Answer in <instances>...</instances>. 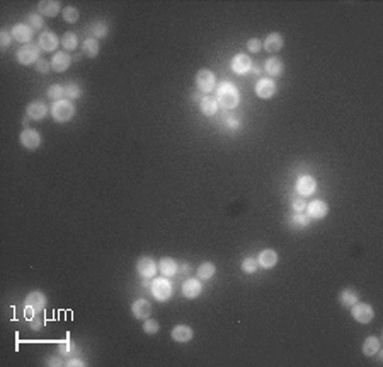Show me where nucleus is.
I'll return each mask as SVG.
<instances>
[{
  "instance_id": "1",
  "label": "nucleus",
  "mask_w": 383,
  "mask_h": 367,
  "mask_svg": "<svg viewBox=\"0 0 383 367\" xmlns=\"http://www.w3.org/2000/svg\"><path fill=\"white\" fill-rule=\"evenodd\" d=\"M240 103V94L232 82H222L218 85V104L223 109H235Z\"/></svg>"
},
{
  "instance_id": "2",
  "label": "nucleus",
  "mask_w": 383,
  "mask_h": 367,
  "mask_svg": "<svg viewBox=\"0 0 383 367\" xmlns=\"http://www.w3.org/2000/svg\"><path fill=\"white\" fill-rule=\"evenodd\" d=\"M51 116L56 123H66L75 116V106L70 99H60L51 106Z\"/></svg>"
},
{
  "instance_id": "3",
  "label": "nucleus",
  "mask_w": 383,
  "mask_h": 367,
  "mask_svg": "<svg viewBox=\"0 0 383 367\" xmlns=\"http://www.w3.org/2000/svg\"><path fill=\"white\" fill-rule=\"evenodd\" d=\"M150 290H152L153 297H155L159 302L169 301L170 295H172V285H170L169 280H165V277H160V279L153 280Z\"/></svg>"
},
{
  "instance_id": "4",
  "label": "nucleus",
  "mask_w": 383,
  "mask_h": 367,
  "mask_svg": "<svg viewBox=\"0 0 383 367\" xmlns=\"http://www.w3.org/2000/svg\"><path fill=\"white\" fill-rule=\"evenodd\" d=\"M40 60V46L34 43H27L17 51V62L21 65H31Z\"/></svg>"
},
{
  "instance_id": "5",
  "label": "nucleus",
  "mask_w": 383,
  "mask_h": 367,
  "mask_svg": "<svg viewBox=\"0 0 383 367\" xmlns=\"http://www.w3.org/2000/svg\"><path fill=\"white\" fill-rule=\"evenodd\" d=\"M351 316L356 319L358 323H361V325H368V323L373 321V318H375V311H373L370 304L358 301L351 308Z\"/></svg>"
},
{
  "instance_id": "6",
  "label": "nucleus",
  "mask_w": 383,
  "mask_h": 367,
  "mask_svg": "<svg viewBox=\"0 0 383 367\" xmlns=\"http://www.w3.org/2000/svg\"><path fill=\"white\" fill-rule=\"evenodd\" d=\"M196 85L201 93H212V90L217 87V77L212 70L208 69H201L198 74H196Z\"/></svg>"
},
{
  "instance_id": "7",
  "label": "nucleus",
  "mask_w": 383,
  "mask_h": 367,
  "mask_svg": "<svg viewBox=\"0 0 383 367\" xmlns=\"http://www.w3.org/2000/svg\"><path fill=\"white\" fill-rule=\"evenodd\" d=\"M19 142L24 149L27 150H34L41 145V135L38 130H32V128H26V130L21 132V137H19Z\"/></svg>"
},
{
  "instance_id": "8",
  "label": "nucleus",
  "mask_w": 383,
  "mask_h": 367,
  "mask_svg": "<svg viewBox=\"0 0 383 367\" xmlns=\"http://www.w3.org/2000/svg\"><path fill=\"white\" fill-rule=\"evenodd\" d=\"M136 271L140 273L142 279L148 280V279H153V277H155V273L159 271V266H157V263L150 258V256H143V258L138 260V263H136Z\"/></svg>"
},
{
  "instance_id": "9",
  "label": "nucleus",
  "mask_w": 383,
  "mask_h": 367,
  "mask_svg": "<svg viewBox=\"0 0 383 367\" xmlns=\"http://www.w3.org/2000/svg\"><path fill=\"white\" fill-rule=\"evenodd\" d=\"M296 193L300 195V197H310V195L315 193V190H317V181H315L312 176H300L298 179H296Z\"/></svg>"
},
{
  "instance_id": "10",
  "label": "nucleus",
  "mask_w": 383,
  "mask_h": 367,
  "mask_svg": "<svg viewBox=\"0 0 383 367\" xmlns=\"http://www.w3.org/2000/svg\"><path fill=\"white\" fill-rule=\"evenodd\" d=\"M27 309L34 313H40L46 308V295L41 292V290H32V292L27 294L26 301H24Z\"/></svg>"
},
{
  "instance_id": "11",
  "label": "nucleus",
  "mask_w": 383,
  "mask_h": 367,
  "mask_svg": "<svg viewBox=\"0 0 383 367\" xmlns=\"http://www.w3.org/2000/svg\"><path fill=\"white\" fill-rule=\"evenodd\" d=\"M277 85L272 79H261L256 84V94L261 99H271L276 94Z\"/></svg>"
},
{
  "instance_id": "12",
  "label": "nucleus",
  "mask_w": 383,
  "mask_h": 367,
  "mask_svg": "<svg viewBox=\"0 0 383 367\" xmlns=\"http://www.w3.org/2000/svg\"><path fill=\"white\" fill-rule=\"evenodd\" d=\"M306 216L310 219H315V221H319V219H324L325 216L329 213V205L324 202V200H314V202L306 203Z\"/></svg>"
},
{
  "instance_id": "13",
  "label": "nucleus",
  "mask_w": 383,
  "mask_h": 367,
  "mask_svg": "<svg viewBox=\"0 0 383 367\" xmlns=\"http://www.w3.org/2000/svg\"><path fill=\"white\" fill-rule=\"evenodd\" d=\"M251 69H252V60H251V56H249V55H246V53H238V55L233 56V60H232V70H233L235 74L243 75V74H247Z\"/></svg>"
},
{
  "instance_id": "14",
  "label": "nucleus",
  "mask_w": 383,
  "mask_h": 367,
  "mask_svg": "<svg viewBox=\"0 0 383 367\" xmlns=\"http://www.w3.org/2000/svg\"><path fill=\"white\" fill-rule=\"evenodd\" d=\"M170 337H172V340L177 342V343H188V342L193 340L194 331H193V328L188 326V325H177V326L172 328Z\"/></svg>"
},
{
  "instance_id": "15",
  "label": "nucleus",
  "mask_w": 383,
  "mask_h": 367,
  "mask_svg": "<svg viewBox=\"0 0 383 367\" xmlns=\"http://www.w3.org/2000/svg\"><path fill=\"white\" fill-rule=\"evenodd\" d=\"M70 64H72V56L68 55V51H56L53 58H51V69L58 74L68 70Z\"/></svg>"
},
{
  "instance_id": "16",
  "label": "nucleus",
  "mask_w": 383,
  "mask_h": 367,
  "mask_svg": "<svg viewBox=\"0 0 383 367\" xmlns=\"http://www.w3.org/2000/svg\"><path fill=\"white\" fill-rule=\"evenodd\" d=\"M58 43H60V40H58V36H56L55 33L46 31L40 36L38 46H40V50L48 51V53H50V51H55L56 48H58Z\"/></svg>"
},
{
  "instance_id": "17",
  "label": "nucleus",
  "mask_w": 383,
  "mask_h": 367,
  "mask_svg": "<svg viewBox=\"0 0 383 367\" xmlns=\"http://www.w3.org/2000/svg\"><path fill=\"white\" fill-rule=\"evenodd\" d=\"M32 33H34V29H32L29 24L19 22V24H16V26L12 27L11 35H12L14 40H17V41H21V43H31Z\"/></svg>"
},
{
  "instance_id": "18",
  "label": "nucleus",
  "mask_w": 383,
  "mask_h": 367,
  "mask_svg": "<svg viewBox=\"0 0 383 367\" xmlns=\"http://www.w3.org/2000/svg\"><path fill=\"white\" fill-rule=\"evenodd\" d=\"M131 313L136 319H147L152 314V304L147 299H136L131 304Z\"/></svg>"
},
{
  "instance_id": "19",
  "label": "nucleus",
  "mask_w": 383,
  "mask_h": 367,
  "mask_svg": "<svg viewBox=\"0 0 383 367\" xmlns=\"http://www.w3.org/2000/svg\"><path fill=\"white\" fill-rule=\"evenodd\" d=\"M46 113H48V106L43 101H38V99L29 103V106L26 108L27 118H31V120H34V121L43 120V118L46 116Z\"/></svg>"
},
{
  "instance_id": "20",
  "label": "nucleus",
  "mask_w": 383,
  "mask_h": 367,
  "mask_svg": "<svg viewBox=\"0 0 383 367\" xmlns=\"http://www.w3.org/2000/svg\"><path fill=\"white\" fill-rule=\"evenodd\" d=\"M201 290H203V287H201V282L198 279H188V280H184V284H183V294H184V297L186 299H196V297H199V294H201Z\"/></svg>"
},
{
  "instance_id": "21",
  "label": "nucleus",
  "mask_w": 383,
  "mask_h": 367,
  "mask_svg": "<svg viewBox=\"0 0 383 367\" xmlns=\"http://www.w3.org/2000/svg\"><path fill=\"white\" fill-rule=\"evenodd\" d=\"M157 266H159V271L165 279L174 277V275H177V270H179L177 261L174 258H169V256H167V258H162L159 263H157Z\"/></svg>"
},
{
  "instance_id": "22",
  "label": "nucleus",
  "mask_w": 383,
  "mask_h": 367,
  "mask_svg": "<svg viewBox=\"0 0 383 367\" xmlns=\"http://www.w3.org/2000/svg\"><path fill=\"white\" fill-rule=\"evenodd\" d=\"M283 45H285V40L280 33H271V35H267L264 43H262V46H264L269 53H277V51L283 48Z\"/></svg>"
},
{
  "instance_id": "23",
  "label": "nucleus",
  "mask_w": 383,
  "mask_h": 367,
  "mask_svg": "<svg viewBox=\"0 0 383 367\" xmlns=\"http://www.w3.org/2000/svg\"><path fill=\"white\" fill-rule=\"evenodd\" d=\"M60 9H61V4L56 2V0H43V2L38 4V11L46 17H56Z\"/></svg>"
},
{
  "instance_id": "24",
  "label": "nucleus",
  "mask_w": 383,
  "mask_h": 367,
  "mask_svg": "<svg viewBox=\"0 0 383 367\" xmlns=\"http://www.w3.org/2000/svg\"><path fill=\"white\" fill-rule=\"evenodd\" d=\"M257 261H259V266L269 270L277 263V253L274 250H262L259 253V258H257Z\"/></svg>"
},
{
  "instance_id": "25",
  "label": "nucleus",
  "mask_w": 383,
  "mask_h": 367,
  "mask_svg": "<svg viewBox=\"0 0 383 367\" xmlns=\"http://www.w3.org/2000/svg\"><path fill=\"white\" fill-rule=\"evenodd\" d=\"M264 70H266L267 75H272V77H280V75L285 72V65H283V62H281V58H277V56H272V58L266 60Z\"/></svg>"
},
{
  "instance_id": "26",
  "label": "nucleus",
  "mask_w": 383,
  "mask_h": 367,
  "mask_svg": "<svg viewBox=\"0 0 383 367\" xmlns=\"http://www.w3.org/2000/svg\"><path fill=\"white\" fill-rule=\"evenodd\" d=\"M199 109H201V113L206 114V116H213V114L218 111V99L203 96L199 99Z\"/></svg>"
},
{
  "instance_id": "27",
  "label": "nucleus",
  "mask_w": 383,
  "mask_h": 367,
  "mask_svg": "<svg viewBox=\"0 0 383 367\" xmlns=\"http://www.w3.org/2000/svg\"><path fill=\"white\" fill-rule=\"evenodd\" d=\"M363 354L366 357H373L376 355L378 350H381V342L378 337H368L365 342H363Z\"/></svg>"
},
{
  "instance_id": "28",
  "label": "nucleus",
  "mask_w": 383,
  "mask_h": 367,
  "mask_svg": "<svg viewBox=\"0 0 383 367\" xmlns=\"http://www.w3.org/2000/svg\"><path fill=\"white\" fill-rule=\"evenodd\" d=\"M99 50H100L99 40H95V38H92V36L85 38V40H84V45H82L84 55H87L89 58H95V56L99 55Z\"/></svg>"
},
{
  "instance_id": "29",
  "label": "nucleus",
  "mask_w": 383,
  "mask_h": 367,
  "mask_svg": "<svg viewBox=\"0 0 383 367\" xmlns=\"http://www.w3.org/2000/svg\"><path fill=\"white\" fill-rule=\"evenodd\" d=\"M360 299V294L354 289H344L341 294H339V302L342 304L344 308H353L354 304Z\"/></svg>"
},
{
  "instance_id": "30",
  "label": "nucleus",
  "mask_w": 383,
  "mask_h": 367,
  "mask_svg": "<svg viewBox=\"0 0 383 367\" xmlns=\"http://www.w3.org/2000/svg\"><path fill=\"white\" fill-rule=\"evenodd\" d=\"M217 271V266H215L212 261H204L198 266V279L201 280H210Z\"/></svg>"
},
{
  "instance_id": "31",
  "label": "nucleus",
  "mask_w": 383,
  "mask_h": 367,
  "mask_svg": "<svg viewBox=\"0 0 383 367\" xmlns=\"http://www.w3.org/2000/svg\"><path fill=\"white\" fill-rule=\"evenodd\" d=\"M61 46L65 48V51H74L79 46V38L75 33H65L61 38Z\"/></svg>"
},
{
  "instance_id": "32",
  "label": "nucleus",
  "mask_w": 383,
  "mask_h": 367,
  "mask_svg": "<svg viewBox=\"0 0 383 367\" xmlns=\"http://www.w3.org/2000/svg\"><path fill=\"white\" fill-rule=\"evenodd\" d=\"M89 31H90V35H92V38H95V40H100V38H106L108 36L109 27H108L106 22L97 21V22H94V24L90 26Z\"/></svg>"
},
{
  "instance_id": "33",
  "label": "nucleus",
  "mask_w": 383,
  "mask_h": 367,
  "mask_svg": "<svg viewBox=\"0 0 383 367\" xmlns=\"http://www.w3.org/2000/svg\"><path fill=\"white\" fill-rule=\"evenodd\" d=\"M65 87V96L70 99V101H74V99H79L80 96H82V89H80L79 84L75 82H68L66 85H63Z\"/></svg>"
},
{
  "instance_id": "34",
  "label": "nucleus",
  "mask_w": 383,
  "mask_h": 367,
  "mask_svg": "<svg viewBox=\"0 0 383 367\" xmlns=\"http://www.w3.org/2000/svg\"><path fill=\"white\" fill-rule=\"evenodd\" d=\"M48 98L53 99V101H60L61 98L65 96V87L60 84H51L50 87H48Z\"/></svg>"
},
{
  "instance_id": "35",
  "label": "nucleus",
  "mask_w": 383,
  "mask_h": 367,
  "mask_svg": "<svg viewBox=\"0 0 383 367\" xmlns=\"http://www.w3.org/2000/svg\"><path fill=\"white\" fill-rule=\"evenodd\" d=\"M242 271L243 273H256L257 271V268H259V261H257L256 258H251V256H247L246 260L242 261Z\"/></svg>"
},
{
  "instance_id": "36",
  "label": "nucleus",
  "mask_w": 383,
  "mask_h": 367,
  "mask_svg": "<svg viewBox=\"0 0 383 367\" xmlns=\"http://www.w3.org/2000/svg\"><path fill=\"white\" fill-rule=\"evenodd\" d=\"M61 16H63V21L68 22V24H75V22L79 21V11H77V7H72V6L65 7Z\"/></svg>"
},
{
  "instance_id": "37",
  "label": "nucleus",
  "mask_w": 383,
  "mask_h": 367,
  "mask_svg": "<svg viewBox=\"0 0 383 367\" xmlns=\"http://www.w3.org/2000/svg\"><path fill=\"white\" fill-rule=\"evenodd\" d=\"M159 330H160V325H159V321H155V319L147 318L145 321H143V331H145L147 335H157Z\"/></svg>"
},
{
  "instance_id": "38",
  "label": "nucleus",
  "mask_w": 383,
  "mask_h": 367,
  "mask_svg": "<svg viewBox=\"0 0 383 367\" xmlns=\"http://www.w3.org/2000/svg\"><path fill=\"white\" fill-rule=\"evenodd\" d=\"M291 224H295V226H298V227H306L310 224V217L303 216V213H293Z\"/></svg>"
},
{
  "instance_id": "39",
  "label": "nucleus",
  "mask_w": 383,
  "mask_h": 367,
  "mask_svg": "<svg viewBox=\"0 0 383 367\" xmlns=\"http://www.w3.org/2000/svg\"><path fill=\"white\" fill-rule=\"evenodd\" d=\"M291 208H293V212H295V213H301V212H305V208H306V202H305V198H301L300 195H298V197H295V198H293V202H291Z\"/></svg>"
},
{
  "instance_id": "40",
  "label": "nucleus",
  "mask_w": 383,
  "mask_h": 367,
  "mask_svg": "<svg viewBox=\"0 0 383 367\" xmlns=\"http://www.w3.org/2000/svg\"><path fill=\"white\" fill-rule=\"evenodd\" d=\"M27 21H29V26H31L34 31L41 29V27H43V17L40 16V14H29Z\"/></svg>"
},
{
  "instance_id": "41",
  "label": "nucleus",
  "mask_w": 383,
  "mask_h": 367,
  "mask_svg": "<svg viewBox=\"0 0 383 367\" xmlns=\"http://www.w3.org/2000/svg\"><path fill=\"white\" fill-rule=\"evenodd\" d=\"M34 67H36V70L38 72H41V74H46L48 70L51 69V62H48V60H45V58H40L34 64Z\"/></svg>"
},
{
  "instance_id": "42",
  "label": "nucleus",
  "mask_w": 383,
  "mask_h": 367,
  "mask_svg": "<svg viewBox=\"0 0 383 367\" xmlns=\"http://www.w3.org/2000/svg\"><path fill=\"white\" fill-rule=\"evenodd\" d=\"M261 46H262V43H261V40H257V38H252V40L247 41V50L251 51V53H257V51L261 50Z\"/></svg>"
},
{
  "instance_id": "43",
  "label": "nucleus",
  "mask_w": 383,
  "mask_h": 367,
  "mask_svg": "<svg viewBox=\"0 0 383 367\" xmlns=\"http://www.w3.org/2000/svg\"><path fill=\"white\" fill-rule=\"evenodd\" d=\"M11 41H12V35L9 31H2V35H0V46H2V50H6L11 46Z\"/></svg>"
},
{
  "instance_id": "44",
  "label": "nucleus",
  "mask_w": 383,
  "mask_h": 367,
  "mask_svg": "<svg viewBox=\"0 0 383 367\" xmlns=\"http://www.w3.org/2000/svg\"><path fill=\"white\" fill-rule=\"evenodd\" d=\"M29 326H31V330H34V331H40L41 328H43V319L41 318H29Z\"/></svg>"
},
{
  "instance_id": "45",
  "label": "nucleus",
  "mask_w": 383,
  "mask_h": 367,
  "mask_svg": "<svg viewBox=\"0 0 383 367\" xmlns=\"http://www.w3.org/2000/svg\"><path fill=\"white\" fill-rule=\"evenodd\" d=\"M72 350H74V342L66 340L65 343H61V345H60V352H61V354H68V352H72Z\"/></svg>"
},
{
  "instance_id": "46",
  "label": "nucleus",
  "mask_w": 383,
  "mask_h": 367,
  "mask_svg": "<svg viewBox=\"0 0 383 367\" xmlns=\"http://www.w3.org/2000/svg\"><path fill=\"white\" fill-rule=\"evenodd\" d=\"M65 364H66V365H68V367H74V365H79V367H84V365H85V362H84L82 359H77V357H75V359H68V360H66V362H65Z\"/></svg>"
}]
</instances>
